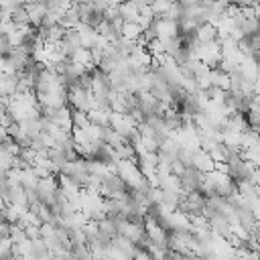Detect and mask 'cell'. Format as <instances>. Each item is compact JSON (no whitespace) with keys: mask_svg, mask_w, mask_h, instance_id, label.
I'll use <instances>...</instances> for the list:
<instances>
[{"mask_svg":"<svg viewBox=\"0 0 260 260\" xmlns=\"http://www.w3.org/2000/svg\"><path fill=\"white\" fill-rule=\"evenodd\" d=\"M91 102H93V95H91V89H81L77 85L69 87L67 89V106L71 110H79V112H89L91 110Z\"/></svg>","mask_w":260,"mask_h":260,"instance_id":"obj_1","label":"cell"},{"mask_svg":"<svg viewBox=\"0 0 260 260\" xmlns=\"http://www.w3.org/2000/svg\"><path fill=\"white\" fill-rule=\"evenodd\" d=\"M35 191H37V201H39V205H43V207H51V205H53V199H55V193L59 191L57 177H45V179H39Z\"/></svg>","mask_w":260,"mask_h":260,"instance_id":"obj_2","label":"cell"},{"mask_svg":"<svg viewBox=\"0 0 260 260\" xmlns=\"http://www.w3.org/2000/svg\"><path fill=\"white\" fill-rule=\"evenodd\" d=\"M177 181H179L183 195L185 193H199V187L203 183V175L199 171H195L193 167H187L177 175Z\"/></svg>","mask_w":260,"mask_h":260,"instance_id":"obj_3","label":"cell"},{"mask_svg":"<svg viewBox=\"0 0 260 260\" xmlns=\"http://www.w3.org/2000/svg\"><path fill=\"white\" fill-rule=\"evenodd\" d=\"M24 10H26V14H28V26L30 28H39L41 24H43V18H45V6H43V2H32V4H24Z\"/></svg>","mask_w":260,"mask_h":260,"instance_id":"obj_4","label":"cell"},{"mask_svg":"<svg viewBox=\"0 0 260 260\" xmlns=\"http://www.w3.org/2000/svg\"><path fill=\"white\" fill-rule=\"evenodd\" d=\"M110 246H112L116 252H120L126 260H132L134 254H136V246H134L132 242H128L126 238H122V236H114V238L110 240Z\"/></svg>","mask_w":260,"mask_h":260,"instance_id":"obj_5","label":"cell"},{"mask_svg":"<svg viewBox=\"0 0 260 260\" xmlns=\"http://www.w3.org/2000/svg\"><path fill=\"white\" fill-rule=\"evenodd\" d=\"M49 122H53V124H55L57 128H61V130L71 132V108H69V106H63V108L55 110V114L51 116Z\"/></svg>","mask_w":260,"mask_h":260,"instance_id":"obj_6","label":"cell"},{"mask_svg":"<svg viewBox=\"0 0 260 260\" xmlns=\"http://www.w3.org/2000/svg\"><path fill=\"white\" fill-rule=\"evenodd\" d=\"M193 37H195V41H197L199 45H207V43L215 41L217 32H215V26H211L209 22H203L201 26H197V28H195Z\"/></svg>","mask_w":260,"mask_h":260,"instance_id":"obj_7","label":"cell"},{"mask_svg":"<svg viewBox=\"0 0 260 260\" xmlns=\"http://www.w3.org/2000/svg\"><path fill=\"white\" fill-rule=\"evenodd\" d=\"M87 122L93 124V126L106 128V126L110 124V112H104V110H89V112H87Z\"/></svg>","mask_w":260,"mask_h":260,"instance_id":"obj_8","label":"cell"},{"mask_svg":"<svg viewBox=\"0 0 260 260\" xmlns=\"http://www.w3.org/2000/svg\"><path fill=\"white\" fill-rule=\"evenodd\" d=\"M16 28H22V26H28V14H26V10H24V4H20L12 14H10V18H8Z\"/></svg>","mask_w":260,"mask_h":260,"instance_id":"obj_9","label":"cell"},{"mask_svg":"<svg viewBox=\"0 0 260 260\" xmlns=\"http://www.w3.org/2000/svg\"><path fill=\"white\" fill-rule=\"evenodd\" d=\"M140 26L136 24V22H124L122 24V30H120V37H124V39H128V41H136L138 39V35H140Z\"/></svg>","mask_w":260,"mask_h":260,"instance_id":"obj_10","label":"cell"},{"mask_svg":"<svg viewBox=\"0 0 260 260\" xmlns=\"http://www.w3.org/2000/svg\"><path fill=\"white\" fill-rule=\"evenodd\" d=\"M95 223H98V230H100V234H102L104 238L112 240V238L116 236V228H114V221H112L110 217H104V219H100V221H95Z\"/></svg>","mask_w":260,"mask_h":260,"instance_id":"obj_11","label":"cell"},{"mask_svg":"<svg viewBox=\"0 0 260 260\" xmlns=\"http://www.w3.org/2000/svg\"><path fill=\"white\" fill-rule=\"evenodd\" d=\"M87 122V114L79 112V110H71V128H85Z\"/></svg>","mask_w":260,"mask_h":260,"instance_id":"obj_12","label":"cell"},{"mask_svg":"<svg viewBox=\"0 0 260 260\" xmlns=\"http://www.w3.org/2000/svg\"><path fill=\"white\" fill-rule=\"evenodd\" d=\"M14 158L16 156H12V154H8L2 146H0V171H4V173H8L12 167H14Z\"/></svg>","mask_w":260,"mask_h":260,"instance_id":"obj_13","label":"cell"}]
</instances>
